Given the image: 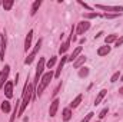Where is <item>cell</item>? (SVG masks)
Wrapping results in <instances>:
<instances>
[{
	"label": "cell",
	"instance_id": "obj_28",
	"mask_svg": "<svg viewBox=\"0 0 123 122\" xmlns=\"http://www.w3.org/2000/svg\"><path fill=\"white\" fill-rule=\"evenodd\" d=\"M93 115H94L93 112H89V114H87V115L85 116V119H82V122H89L90 119H92V116H93Z\"/></svg>",
	"mask_w": 123,
	"mask_h": 122
},
{
	"label": "cell",
	"instance_id": "obj_3",
	"mask_svg": "<svg viewBox=\"0 0 123 122\" xmlns=\"http://www.w3.org/2000/svg\"><path fill=\"white\" fill-rule=\"evenodd\" d=\"M44 58H40L39 59V65H37V68H36V76H34V83L36 85H39V82H40V79H42V73H43V69H44Z\"/></svg>",
	"mask_w": 123,
	"mask_h": 122
},
{
	"label": "cell",
	"instance_id": "obj_26",
	"mask_svg": "<svg viewBox=\"0 0 123 122\" xmlns=\"http://www.w3.org/2000/svg\"><path fill=\"white\" fill-rule=\"evenodd\" d=\"M56 61H57V58H56V56H52V58L49 59V62H47V68H49V69H52V68H53V65L56 63Z\"/></svg>",
	"mask_w": 123,
	"mask_h": 122
},
{
	"label": "cell",
	"instance_id": "obj_1",
	"mask_svg": "<svg viewBox=\"0 0 123 122\" xmlns=\"http://www.w3.org/2000/svg\"><path fill=\"white\" fill-rule=\"evenodd\" d=\"M34 92L36 91H34V88H33V83H27V82H26L25 89H23V99L20 101V108H19L17 116H22V115H23L26 106L30 103V101L33 99V96H34Z\"/></svg>",
	"mask_w": 123,
	"mask_h": 122
},
{
	"label": "cell",
	"instance_id": "obj_32",
	"mask_svg": "<svg viewBox=\"0 0 123 122\" xmlns=\"http://www.w3.org/2000/svg\"><path fill=\"white\" fill-rule=\"evenodd\" d=\"M116 16H117V14H107V13L105 14V17H106V19H115Z\"/></svg>",
	"mask_w": 123,
	"mask_h": 122
},
{
	"label": "cell",
	"instance_id": "obj_30",
	"mask_svg": "<svg viewBox=\"0 0 123 122\" xmlns=\"http://www.w3.org/2000/svg\"><path fill=\"white\" fill-rule=\"evenodd\" d=\"M106 115H107V108H105V109H103V111L99 114V118H105Z\"/></svg>",
	"mask_w": 123,
	"mask_h": 122
},
{
	"label": "cell",
	"instance_id": "obj_16",
	"mask_svg": "<svg viewBox=\"0 0 123 122\" xmlns=\"http://www.w3.org/2000/svg\"><path fill=\"white\" fill-rule=\"evenodd\" d=\"M86 59H87L86 56H80V58H77L76 61L73 62V68H76V69H79V68H80V66H82V65H83V63L86 62Z\"/></svg>",
	"mask_w": 123,
	"mask_h": 122
},
{
	"label": "cell",
	"instance_id": "obj_10",
	"mask_svg": "<svg viewBox=\"0 0 123 122\" xmlns=\"http://www.w3.org/2000/svg\"><path fill=\"white\" fill-rule=\"evenodd\" d=\"M67 61H69V56H63V58H62V61L59 62V66H57V69H56V72H55V78H60L62 69L64 68V63Z\"/></svg>",
	"mask_w": 123,
	"mask_h": 122
},
{
	"label": "cell",
	"instance_id": "obj_19",
	"mask_svg": "<svg viewBox=\"0 0 123 122\" xmlns=\"http://www.w3.org/2000/svg\"><path fill=\"white\" fill-rule=\"evenodd\" d=\"M70 118H72V111H70V108L63 109V121L67 122V121H70Z\"/></svg>",
	"mask_w": 123,
	"mask_h": 122
},
{
	"label": "cell",
	"instance_id": "obj_29",
	"mask_svg": "<svg viewBox=\"0 0 123 122\" xmlns=\"http://www.w3.org/2000/svg\"><path fill=\"white\" fill-rule=\"evenodd\" d=\"M122 45H123V36L122 37H119V39L115 42V46H116V47H119V46H122Z\"/></svg>",
	"mask_w": 123,
	"mask_h": 122
},
{
	"label": "cell",
	"instance_id": "obj_12",
	"mask_svg": "<svg viewBox=\"0 0 123 122\" xmlns=\"http://www.w3.org/2000/svg\"><path fill=\"white\" fill-rule=\"evenodd\" d=\"M59 99H55L53 102H52V105H50V109H49V115L50 116H55L56 115V112H57V108H59Z\"/></svg>",
	"mask_w": 123,
	"mask_h": 122
},
{
	"label": "cell",
	"instance_id": "obj_21",
	"mask_svg": "<svg viewBox=\"0 0 123 122\" xmlns=\"http://www.w3.org/2000/svg\"><path fill=\"white\" fill-rule=\"evenodd\" d=\"M10 103H9V101H3V103H1V111L4 112V114H9L10 112Z\"/></svg>",
	"mask_w": 123,
	"mask_h": 122
},
{
	"label": "cell",
	"instance_id": "obj_15",
	"mask_svg": "<svg viewBox=\"0 0 123 122\" xmlns=\"http://www.w3.org/2000/svg\"><path fill=\"white\" fill-rule=\"evenodd\" d=\"M109 52H110V46H109V45H107V46H102V47L97 49V55H99V56H106Z\"/></svg>",
	"mask_w": 123,
	"mask_h": 122
},
{
	"label": "cell",
	"instance_id": "obj_5",
	"mask_svg": "<svg viewBox=\"0 0 123 122\" xmlns=\"http://www.w3.org/2000/svg\"><path fill=\"white\" fill-rule=\"evenodd\" d=\"M96 9H102L106 12H116V14H119L123 12V6H105V4H96Z\"/></svg>",
	"mask_w": 123,
	"mask_h": 122
},
{
	"label": "cell",
	"instance_id": "obj_25",
	"mask_svg": "<svg viewBox=\"0 0 123 122\" xmlns=\"http://www.w3.org/2000/svg\"><path fill=\"white\" fill-rule=\"evenodd\" d=\"M100 14L99 13H96V12H93V13H86V14H83V17L87 20V19H93V17H99Z\"/></svg>",
	"mask_w": 123,
	"mask_h": 122
},
{
	"label": "cell",
	"instance_id": "obj_20",
	"mask_svg": "<svg viewBox=\"0 0 123 122\" xmlns=\"http://www.w3.org/2000/svg\"><path fill=\"white\" fill-rule=\"evenodd\" d=\"M82 98H83L82 95H77V96H76V98L72 101V103H70V108H76V106H79V103L82 102Z\"/></svg>",
	"mask_w": 123,
	"mask_h": 122
},
{
	"label": "cell",
	"instance_id": "obj_7",
	"mask_svg": "<svg viewBox=\"0 0 123 122\" xmlns=\"http://www.w3.org/2000/svg\"><path fill=\"white\" fill-rule=\"evenodd\" d=\"M89 29H90V23H89L87 20H83V22L77 23V27H76V33H77V34H83L85 32H87Z\"/></svg>",
	"mask_w": 123,
	"mask_h": 122
},
{
	"label": "cell",
	"instance_id": "obj_27",
	"mask_svg": "<svg viewBox=\"0 0 123 122\" xmlns=\"http://www.w3.org/2000/svg\"><path fill=\"white\" fill-rule=\"evenodd\" d=\"M119 78H120V72H116V73H115V75L112 76V79H110V82H112V83H115V82H116V81H117Z\"/></svg>",
	"mask_w": 123,
	"mask_h": 122
},
{
	"label": "cell",
	"instance_id": "obj_4",
	"mask_svg": "<svg viewBox=\"0 0 123 122\" xmlns=\"http://www.w3.org/2000/svg\"><path fill=\"white\" fill-rule=\"evenodd\" d=\"M40 46H42V39H39V40H37V43L34 45V49L30 52V55H29V56L25 59V63H26V65H30L31 62L34 61V58H36V55H37V52H39Z\"/></svg>",
	"mask_w": 123,
	"mask_h": 122
},
{
	"label": "cell",
	"instance_id": "obj_6",
	"mask_svg": "<svg viewBox=\"0 0 123 122\" xmlns=\"http://www.w3.org/2000/svg\"><path fill=\"white\" fill-rule=\"evenodd\" d=\"M9 73H10V66H9V65H6V66H4V69L0 72V88H4L6 81H7V78H9Z\"/></svg>",
	"mask_w": 123,
	"mask_h": 122
},
{
	"label": "cell",
	"instance_id": "obj_23",
	"mask_svg": "<svg viewBox=\"0 0 123 122\" xmlns=\"http://www.w3.org/2000/svg\"><path fill=\"white\" fill-rule=\"evenodd\" d=\"M13 4H14V1H13V0H7V1H3V7H4V10H10V9L13 7Z\"/></svg>",
	"mask_w": 123,
	"mask_h": 122
},
{
	"label": "cell",
	"instance_id": "obj_17",
	"mask_svg": "<svg viewBox=\"0 0 123 122\" xmlns=\"http://www.w3.org/2000/svg\"><path fill=\"white\" fill-rule=\"evenodd\" d=\"M106 93H107L106 89H102V91L99 92V95H97V96H96V99H94V105H99V103L102 102V99L106 96Z\"/></svg>",
	"mask_w": 123,
	"mask_h": 122
},
{
	"label": "cell",
	"instance_id": "obj_13",
	"mask_svg": "<svg viewBox=\"0 0 123 122\" xmlns=\"http://www.w3.org/2000/svg\"><path fill=\"white\" fill-rule=\"evenodd\" d=\"M31 39H33V30H29L26 39H25V52H27L31 46Z\"/></svg>",
	"mask_w": 123,
	"mask_h": 122
},
{
	"label": "cell",
	"instance_id": "obj_9",
	"mask_svg": "<svg viewBox=\"0 0 123 122\" xmlns=\"http://www.w3.org/2000/svg\"><path fill=\"white\" fill-rule=\"evenodd\" d=\"M0 43H1V46H0V59L4 61V52H6V33L4 32L0 36Z\"/></svg>",
	"mask_w": 123,
	"mask_h": 122
},
{
	"label": "cell",
	"instance_id": "obj_2",
	"mask_svg": "<svg viewBox=\"0 0 123 122\" xmlns=\"http://www.w3.org/2000/svg\"><path fill=\"white\" fill-rule=\"evenodd\" d=\"M53 76H55V73L53 72H47V73H44L43 76H42V79H40V82H39V85H37V89H36V95L37 96H40L42 93H43V91L46 89V86L50 83V81L53 79Z\"/></svg>",
	"mask_w": 123,
	"mask_h": 122
},
{
	"label": "cell",
	"instance_id": "obj_11",
	"mask_svg": "<svg viewBox=\"0 0 123 122\" xmlns=\"http://www.w3.org/2000/svg\"><path fill=\"white\" fill-rule=\"evenodd\" d=\"M4 95L7 96V98H12L13 96V82L12 81H9V82H6V85H4Z\"/></svg>",
	"mask_w": 123,
	"mask_h": 122
},
{
	"label": "cell",
	"instance_id": "obj_18",
	"mask_svg": "<svg viewBox=\"0 0 123 122\" xmlns=\"http://www.w3.org/2000/svg\"><path fill=\"white\" fill-rule=\"evenodd\" d=\"M42 6V0H36L34 3H33V6H31V12H30V14L31 16H34L36 14V12L39 10V7Z\"/></svg>",
	"mask_w": 123,
	"mask_h": 122
},
{
	"label": "cell",
	"instance_id": "obj_35",
	"mask_svg": "<svg viewBox=\"0 0 123 122\" xmlns=\"http://www.w3.org/2000/svg\"><path fill=\"white\" fill-rule=\"evenodd\" d=\"M0 46H1V43H0Z\"/></svg>",
	"mask_w": 123,
	"mask_h": 122
},
{
	"label": "cell",
	"instance_id": "obj_33",
	"mask_svg": "<svg viewBox=\"0 0 123 122\" xmlns=\"http://www.w3.org/2000/svg\"><path fill=\"white\" fill-rule=\"evenodd\" d=\"M119 92H120V93L123 95V88H120V89H119Z\"/></svg>",
	"mask_w": 123,
	"mask_h": 122
},
{
	"label": "cell",
	"instance_id": "obj_14",
	"mask_svg": "<svg viewBox=\"0 0 123 122\" xmlns=\"http://www.w3.org/2000/svg\"><path fill=\"white\" fill-rule=\"evenodd\" d=\"M80 53H82V46H77V47L73 50V53L69 56V61H70V62H74L77 58H79V55H80Z\"/></svg>",
	"mask_w": 123,
	"mask_h": 122
},
{
	"label": "cell",
	"instance_id": "obj_36",
	"mask_svg": "<svg viewBox=\"0 0 123 122\" xmlns=\"http://www.w3.org/2000/svg\"><path fill=\"white\" fill-rule=\"evenodd\" d=\"M0 4H1V3H0Z\"/></svg>",
	"mask_w": 123,
	"mask_h": 122
},
{
	"label": "cell",
	"instance_id": "obj_34",
	"mask_svg": "<svg viewBox=\"0 0 123 122\" xmlns=\"http://www.w3.org/2000/svg\"><path fill=\"white\" fill-rule=\"evenodd\" d=\"M120 81H122V82H123V75H122V76H120Z\"/></svg>",
	"mask_w": 123,
	"mask_h": 122
},
{
	"label": "cell",
	"instance_id": "obj_24",
	"mask_svg": "<svg viewBox=\"0 0 123 122\" xmlns=\"http://www.w3.org/2000/svg\"><path fill=\"white\" fill-rule=\"evenodd\" d=\"M89 75V69L87 68H80V70H79V76L80 78H86Z\"/></svg>",
	"mask_w": 123,
	"mask_h": 122
},
{
	"label": "cell",
	"instance_id": "obj_31",
	"mask_svg": "<svg viewBox=\"0 0 123 122\" xmlns=\"http://www.w3.org/2000/svg\"><path fill=\"white\" fill-rule=\"evenodd\" d=\"M77 3H79V4H80V6H83V7H85V9H87V10H90V9H92V7H90V6H89V4H86V3H83V1H80V0H79V1H77Z\"/></svg>",
	"mask_w": 123,
	"mask_h": 122
},
{
	"label": "cell",
	"instance_id": "obj_22",
	"mask_svg": "<svg viewBox=\"0 0 123 122\" xmlns=\"http://www.w3.org/2000/svg\"><path fill=\"white\" fill-rule=\"evenodd\" d=\"M116 40H117V36H116V34H109V36L105 39L106 45H110V43H113V42H116Z\"/></svg>",
	"mask_w": 123,
	"mask_h": 122
},
{
	"label": "cell",
	"instance_id": "obj_8",
	"mask_svg": "<svg viewBox=\"0 0 123 122\" xmlns=\"http://www.w3.org/2000/svg\"><path fill=\"white\" fill-rule=\"evenodd\" d=\"M73 32H74V29L72 27V34H70V37H69L64 43H62L60 49H59V53H60V55H64V53L67 52V49L70 47V42H72V39H73Z\"/></svg>",
	"mask_w": 123,
	"mask_h": 122
}]
</instances>
